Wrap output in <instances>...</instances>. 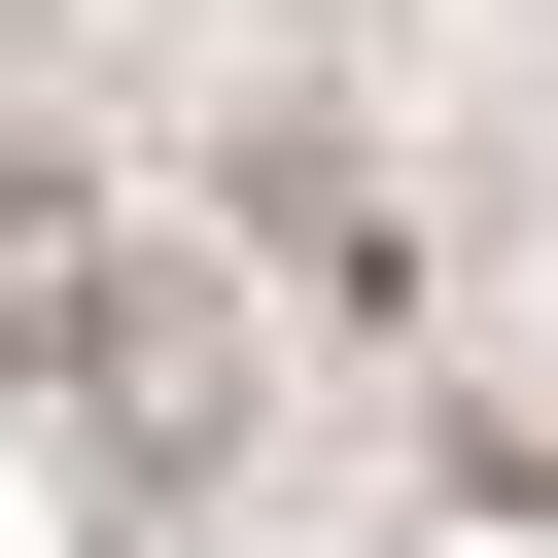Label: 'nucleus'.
<instances>
[{"label":"nucleus","instance_id":"obj_1","mask_svg":"<svg viewBox=\"0 0 558 558\" xmlns=\"http://www.w3.org/2000/svg\"><path fill=\"white\" fill-rule=\"evenodd\" d=\"M35 418H70L105 488H209V453H244V314H209V244H140V209H105V279H70V384H35Z\"/></svg>","mask_w":558,"mask_h":558},{"label":"nucleus","instance_id":"obj_2","mask_svg":"<svg viewBox=\"0 0 558 558\" xmlns=\"http://www.w3.org/2000/svg\"><path fill=\"white\" fill-rule=\"evenodd\" d=\"M244 244H279V279L349 314V349H418V209H384L349 140H279V174H244Z\"/></svg>","mask_w":558,"mask_h":558}]
</instances>
